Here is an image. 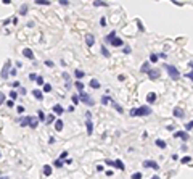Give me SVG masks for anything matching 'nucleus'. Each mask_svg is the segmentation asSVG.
Wrapping results in <instances>:
<instances>
[{
    "label": "nucleus",
    "mask_w": 193,
    "mask_h": 179,
    "mask_svg": "<svg viewBox=\"0 0 193 179\" xmlns=\"http://www.w3.org/2000/svg\"><path fill=\"white\" fill-rule=\"evenodd\" d=\"M151 115V110L148 107H140V108H132L131 116H148Z\"/></svg>",
    "instance_id": "obj_1"
},
{
    "label": "nucleus",
    "mask_w": 193,
    "mask_h": 179,
    "mask_svg": "<svg viewBox=\"0 0 193 179\" xmlns=\"http://www.w3.org/2000/svg\"><path fill=\"white\" fill-rule=\"evenodd\" d=\"M166 70H167V73H169V76L172 77V79H179V70L177 68H174V66H171V65H166Z\"/></svg>",
    "instance_id": "obj_2"
},
{
    "label": "nucleus",
    "mask_w": 193,
    "mask_h": 179,
    "mask_svg": "<svg viewBox=\"0 0 193 179\" xmlns=\"http://www.w3.org/2000/svg\"><path fill=\"white\" fill-rule=\"evenodd\" d=\"M79 98H81V100H82L84 103H85V105H93V98L90 97L89 94H85V92H84V91H81V95H79Z\"/></svg>",
    "instance_id": "obj_3"
},
{
    "label": "nucleus",
    "mask_w": 193,
    "mask_h": 179,
    "mask_svg": "<svg viewBox=\"0 0 193 179\" xmlns=\"http://www.w3.org/2000/svg\"><path fill=\"white\" fill-rule=\"evenodd\" d=\"M11 65H10V60H8L7 63L3 65V68H2V77H5V79H7L8 77V74H10V71H11Z\"/></svg>",
    "instance_id": "obj_4"
},
{
    "label": "nucleus",
    "mask_w": 193,
    "mask_h": 179,
    "mask_svg": "<svg viewBox=\"0 0 193 179\" xmlns=\"http://www.w3.org/2000/svg\"><path fill=\"white\" fill-rule=\"evenodd\" d=\"M143 166H145V168L158 169V163H156V162H151V160H146V162H143Z\"/></svg>",
    "instance_id": "obj_5"
},
{
    "label": "nucleus",
    "mask_w": 193,
    "mask_h": 179,
    "mask_svg": "<svg viewBox=\"0 0 193 179\" xmlns=\"http://www.w3.org/2000/svg\"><path fill=\"white\" fill-rule=\"evenodd\" d=\"M85 44H87L89 47H92L93 44H95V37H93L92 34H87V36H85Z\"/></svg>",
    "instance_id": "obj_6"
},
{
    "label": "nucleus",
    "mask_w": 193,
    "mask_h": 179,
    "mask_svg": "<svg viewBox=\"0 0 193 179\" xmlns=\"http://www.w3.org/2000/svg\"><path fill=\"white\" fill-rule=\"evenodd\" d=\"M23 55L26 56V58H29V60H34V53H32L31 49H24L23 50Z\"/></svg>",
    "instance_id": "obj_7"
},
{
    "label": "nucleus",
    "mask_w": 193,
    "mask_h": 179,
    "mask_svg": "<svg viewBox=\"0 0 193 179\" xmlns=\"http://www.w3.org/2000/svg\"><path fill=\"white\" fill-rule=\"evenodd\" d=\"M29 123H31V116H23V118H21V121H19V124L21 126H29Z\"/></svg>",
    "instance_id": "obj_8"
},
{
    "label": "nucleus",
    "mask_w": 193,
    "mask_h": 179,
    "mask_svg": "<svg viewBox=\"0 0 193 179\" xmlns=\"http://www.w3.org/2000/svg\"><path fill=\"white\" fill-rule=\"evenodd\" d=\"M148 77H151V79H158L159 77V70H150L148 71Z\"/></svg>",
    "instance_id": "obj_9"
},
{
    "label": "nucleus",
    "mask_w": 193,
    "mask_h": 179,
    "mask_svg": "<svg viewBox=\"0 0 193 179\" xmlns=\"http://www.w3.org/2000/svg\"><path fill=\"white\" fill-rule=\"evenodd\" d=\"M85 126H87V134H92V132H93V124H92V118H87V123H85Z\"/></svg>",
    "instance_id": "obj_10"
},
{
    "label": "nucleus",
    "mask_w": 193,
    "mask_h": 179,
    "mask_svg": "<svg viewBox=\"0 0 193 179\" xmlns=\"http://www.w3.org/2000/svg\"><path fill=\"white\" fill-rule=\"evenodd\" d=\"M111 45H113V47H121V45H122V39L114 37L113 40H111Z\"/></svg>",
    "instance_id": "obj_11"
},
{
    "label": "nucleus",
    "mask_w": 193,
    "mask_h": 179,
    "mask_svg": "<svg viewBox=\"0 0 193 179\" xmlns=\"http://www.w3.org/2000/svg\"><path fill=\"white\" fill-rule=\"evenodd\" d=\"M155 100H156V94H155V92H150V94L146 95V102H148V103H153Z\"/></svg>",
    "instance_id": "obj_12"
},
{
    "label": "nucleus",
    "mask_w": 193,
    "mask_h": 179,
    "mask_svg": "<svg viewBox=\"0 0 193 179\" xmlns=\"http://www.w3.org/2000/svg\"><path fill=\"white\" fill-rule=\"evenodd\" d=\"M174 137H180V139L187 141V139H188V134H187V132H182V131H179V132H176V134H174Z\"/></svg>",
    "instance_id": "obj_13"
},
{
    "label": "nucleus",
    "mask_w": 193,
    "mask_h": 179,
    "mask_svg": "<svg viewBox=\"0 0 193 179\" xmlns=\"http://www.w3.org/2000/svg\"><path fill=\"white\" fill-rule=\"evenodd\" d=\"M39 124V118H32L31 116V123H29V126H31V129H35Z\"/></svg>",
    "instance_id": "obj_14"
},
{
    "label": "nucleus",
    "mask_w": 193,
    "mask_h": 179,
    "mask_svg": "<svg viewBox=\"0 0 193 179\" xmlns=\"http://www.w3.org/2000/svg\"><path fill=\"white\" fill-rule=\"evenodd\" d=\"M174 116H177V118H182V116H183V110L179 108V107H177V108H174Z\"/></svg>",
    "instance_id": "obj_15"
},
{
    "label": "nucleus",
    "mask_w": 193,
    "mask_h": 179,
    "mask_svg": "<svg viewBox=\"0 0 193 179\" xmlns=\"http://www.w3.org/2000/svg\"><path fill=\"white\" fill-rule=\"evenodd\" d=\"M32 95H34V97L37 98V100H42V97H44L42 91H37V89H35V91H32Z\"/></svg>",
    "instance_id": "obj_16"
},
{
    "label": "nucleus",
    "mask_w": 193,
    "mask_h": 179,
    "mask_svg": "<svg viewBox=\"0 0 193 179\" xmlns=\"http://www.w3.org/2000/svg\"><path fill=\"white\" fill-rule=\"evenodd\" d=\"M140 71H142V73H148V71H150V63H148V61H145V63L142 65Z\"/></svg>",
    "instance_id": "obj_17"
},
{
    "label": "nucleus",
    "mask_w": 193,
    "mask_h": 179,
    "mask_svg": "<svg viewBox=\"0 0 193 179\" xmlns=\"http://www.w3.org/2000/svg\"><path fill=\"white\" fill-rule=\"evenodd\" d=\"M55 129L56 131H61L63 129V121H61V119H55Z\"/></svg>",
    "instance_id": "obj_18"
},
{
    "label": "nucleus",
    "mask_w": 193,
    "mask_h": 179,
    "mask_svg": "<svg viewBox=\"0 0 193 179\" xmlns=\"http://www.w3.org/2000/svg\"><path fill=\"white\" fill-rule=\"evenodd\" d=\"M53 113H56V115H61V113H63V107L60 105V103H58V105H55V107H53Z\"/></svg>",
    "instance_id": "obj_19"
},
{
    "label": "nucleus",
    "mask_w": 193,
    "mask_h": 179,
    "mask_svg": "<svg viewBox=\"0 0 193 179\" xmlns=\"http://www.w3.org/2000/svg\"><path fill=\"white\" fill-rule=\"evenodd\" d=\"M114 166H116L117 169H124V163L121 162V160H114Z\"/></svg>",
    "instance_id": "obj_20"
},
{
    "label": "nucleus",
    "mask_w": 193,
    "mask_h": 179,
    "mask_svg": "<svg viewBox=\"0 0 193 179\" xmlns=\"http://www.w3.org/2000/svg\"><path fill=\"white\" fill-rule=\"evenodd\" d=\"M90 87H92V89H98V87H100V82L96 81V79H92V81H90Z\"/></svg>",
    "instance_id": "obj_21"
},
{
    "label": "nucleus",
    "mask_w": 193,
    "mask_h": 179,
    "mask_svg": "<svg viewBox=\"0 0 193 179\" xmlns=\"http://www.w3.org/2000/svg\"><path fill=\"white\" fill-rule=\"evenodd\" d=\"M44 174H45V176H50V174H52V166L45 165V166H44Z\"/></svg>",
    "instance_id": "obj_22"
},
{
    "label": "nucleus",
    "mask_w": 193,
    "mask_h": 179,
    "mask_svg": "<svg viewBox=\"0 0 193 179\" xmlns=\"http://www.w3.org/2000/svg\"><path fill=\"white\" fill-rule=\"evenodd\" d=\"M45 123L50 124V123H55V115H48L47 118H45Z\"/></svg>",
    "instance_id": "obj_23"
},
{
    "label": "nucleus",
    "mask_w": 193,
    "mask_h": 179,
    "mask_svg": "<svg viewBox=\"0 0 193 179\" xmlns=\"http://www.w3.org/2000/svg\"><path fill=\"white\" fill-rule=\"evenodd\" d=\"M93 5H95V7H106V2H101V0H95V2H93Z\"/></svg>",
    "instance_id": "obj_24"
},
{
    "label": "nucleus",
    "mask_w": 193,
    "mask_h": 179,
    "mask_svg": "<svg viewBox=\"0 0 193 179\" xmlns=\"http://www.w3.org/2000/svg\"><path fill=\"white\" fill-rule=\"evenodd\" d=\"M74 76H76L77 79H82V77H84V73H82L81 70H76V71H74Z\"/></svg>",
    "instance_id": "obj_25"
},
{
    "label": "nucleus",
    "mask_w": 193,
    "mask_h": 179,
    "mask_svg": "<svg viewBox=\"0 0 193 179\" xmlns=\"http://www.w3.org/2000/svg\"><path fill=\"white\" fill-rule=\"evenodd\" d=\"M114 37H116V34H114V32H111V34H108L106 37H105V40H106V42H111Z\"/></svg>",
    "instance_id": "obj_26"
},
{
    "label": "nucleus",
    "mask_w": 193,
    "mask_h": 179,
    "mask_svg": "<svg viewBox=\"0 0 193 179\" xmlns=\"http://www.w3.org/2000/svg\"><path fill=\"white\" fill-rule=\"evenodd\" d=\"M156 145H158V147H161V148H164L166 147V142L161 141V139H158V141H156Z\"/></svg>",
    "instance_id": "obj_27"
},
{
    "label": "nucleus",
    "mask_w": 193,
    "mask_h": 179,
    "mask_svg": "<svg viewBox=\"0 0 193 179\" xmlns=\"http://www.w3.org/2000/svg\"><path fill=\"white\" fill-rule=\"evenodd\" d=\"M39 5H50V0H35Z\"/></svg>",
    "instance_id": "obj_28"
},
{
    "label": "nucleus",
    "mask_w": 193,
    "mask_h": 179,
    "mask_svg": "<svg viewBox=\"0 0 193 179\" xmlns=\"http://www.w3.org/2000/svg\"><path fill=\"white\" fill-rule=\"evenodd\" d=\"M150 61H151V63H156V61H158V55H155V53L150 55Z\"/></svg>",
    "instance_id": "obj_29"
},
{
    "label": "nucleus",
    "mask_w": 193,
    "mask_h": 179,
    "mask_svg": "<svg viewBox=\"0 0 193 179\" xmlns=\"http://www.w3.org/2000/svg\"><path fill=\"white\" fill-rule=\"evenodd\" d=\"M76 89H79V91H84V84L81 81H77L76 82Z\"/></svg>",
    "instance_id": "obj_30"
},
{
    "label": "nucleus",
    "mask_w": 193,
    "mask_h": 179,
    "mask_svg": "<svg viewBox=\"0 0 193 179\" xmlns=\"http://www.w3.org/2000/svg\"><path fill=\"white\" fill-rule=\"evenodd\" d=\"M26 11H28V5H23V7H21V10H19V13L21 15H26Z\"/></svg>",
    "instance_id": "obj_31"
},
{
    "label": "nucleus",
    "mask_w": 193,
    "mask_h": 179,
    "mask_svg": "<svg viewBox=\"0 0 193 179\" xmlns=\"http://www.w3.org/2000/svg\"><path fill=\"white\" fill-rule=\"evenodd\" d=\"M53 165H55L56 168H61V166H63V162H61V160H55V163H53Z\"/></svg>",
    "instance_id": "obj_32"
},
{
    "label": "nucleus",
    "mask_w": 193,
    "mask_h": 179,
    "mask_svg": "<svg viewBox=\"0 0 193 179\" xmlns=\"http://www.w3.org/2000/svg\"><path fill=\"white\" fill-rule=\"evenodd\" d=\"M111 103H113V107H114V108L117 110V111H119V113H122V107H119V105H117V103H114V102H111Z\"/></svg>",
    "instance_id": "obj_33"
},
{
    "label": "nucleus",
    "mask_w": 193,
    "mask_h": 179,
    "mask_svg": "<svg viewBox=\"0 0 193 179\" xmlns=\"http://www.w3.org/2000/svg\"><path fill=\"white\" fill-rule=\"evenodd\" d=\"M10 97H11V100H15V98L18 97V92H16V91H11V92H10Z\"/></svg>",
    "instance_id": "obj_34"
},
{
    "label": "nucleus",
    "mask_w": 193,
    "mask_h": 179,
    "mask_svg": "<svg viewBox=\"0 0 193 179\" xmlns=\"http://www.w3.org/2000/svg\"><path fill=\"white\" fill-rule=\"evenodd\" d=\"M132 179H142V173H134V174H132Z\"/></svg>",
    "instance_id": "obj_35"
},
{
    "label": "nucleus",
    "mask_w": 193,
    "mask_h": 179,
    "mask_svg": "<svg viewBox=\"0 0 193 179\" xmlns=\"http://www.w3.org/2000/svg\"><path fill=\"white\" fill-rule=\"evenodd\" d=\"M39 121H45V116H44V111H39Z\"/></svg>",
    "instance_id": "obj_36"
},
{
    "label": "nucleus",
    "mask_w": 193,
    "mask_h": 179,
    "mask_svg": "<svg viewBox=\"0 0 193 179\" xmlns=\"http://www.w3.org/2000/svg\"><path fill=\"white\" fill-rule=\"evenodd\" d=\"M101 53H103V56H110V53H108L106 47H101Z\"/></svg>",
    "instance_id": "obj_37"
},
{
    "label": "nucleus",
    "mask_w": 193,
    "mask_h": 179,
    "mask_svg": "<svg viewBox=\"0 0 193 179\" xmlns=\"http://www.w3.org/2000/svg\"><path fill=\"white\" fill-rule=\"evenodd\" d=\"M44 91L45 92H50V91H52V86H50V84H44Z\"/></svg>",
    "instance_id": "obj_38"
},
{
    "label": "nucleus",
    "mask_w": 193,
    "mask_h": 179,
    "mask_svg": "<svg viewBox=\"0 0 193 179\" xmlns=\"http://www.w3.org/2000/svg\"><path fill=\"white\" fill-rule=\"evenodd\" d=\"M35 81H37V84H45V82H44V77H42V76H37V79H35Z\"/></svg>",
    "instance_id": "obj_39"
},
{
    "label": "nucleus",
    "mask_w": 193,
    "mask_h": 179,
    "mask_svg": "<svg viewBox=\"0 0 193 179\" xmlns=\"http://www.w3.org/2000/svg\"><path fill=\"white\" fill-rule=\"evenodd\" d=\"M68 158V152H63L61 155H60V160H66Z\"/></svg>",
    "instance_id": "obj_40"
},
{
    "label": "nucleus",
    "mask_w": 193,
    "mask_h": 179,
    "mask_svg": "<svg viewBox=\"0 0 193 179\" xmlns=\"http://www.w3.org/2000/svg\"><path fill=\"white\" fill-rule=\"evenodd\" d=\"M3 102H5V94L3 92H0V105H2Z\"/></svg>",
    "instance_id": "obj_41"
},
{
    "label": "nucleus",
    "mask_w": 193,
    "mask_h": 179,
    "mask_svg": "<svg viewBox=\"0 0 193 179\" xmlns=\"http://www.w3.org/2000/svg\"><path fill=\"white\" fill-rule=\"evenodd\" d=\"M29 79H31V81H35V79H37V74L31 73V74H29Z\"/></svg>",
    "instance_id": "obj_42"
},
{
    "label": "nucleus",
    "mask_w": 193,
    "mask_h": 179,
    "mask_svg": "<svg viewBox=\"0 0 193 179\" xmlns=\"http://www.w3.org/2000/svg\"><path fill=\"white\" fill-rule=\"evenodd\" d=\"M79 100H81V98L77 97V95H74V97H72V102H74V103H79Z\"/></svg>",
    "instance_id": "obj_43"
},
{
    "label": "nucleus",
    "mask_w": 193,
    "mask_h": 179,
    "mask_svg": "<svg viewBox=\"0 0 193 179\" xmlns=\"http://www.w3.org/2000/svg\"><path fill=\"white\" fill-rule=\"evenodd\" d=\"M182 163H190V157H183L182 158Z\"/></svg>",
    "instance_id": "obj_44"
},
{
    "label": "nucleus",
    "mask_w": 193,
    "mask_h": 179,
    "mask_svg": "<svg viewBox=\"0 0 193 179\" xmlns=\"http://www.w3.org/2000/svg\"><path fill=\"white\" fill-rule=\"evenodd\" d=\"M45 65H47L48 68H52V66H53V61H50V60H47V61H45Z\"/></svg>",
    "instance_id": "obj_45"
},
{
    "label": "nucleus",
    "mask_w": 193,
    "mask_h": 179,
    "mask_svg": "<svg viewBox=\"0 0 193 179\" xmlns=\"http://www.w3.org/2000/svg\"><path fill=\"white\" fill-rule=\"evenodd\" d=\"M192 127H193V121H190V123L185 126V129H192Z\"/></svg>",
    "instance_id": "obj_46"
},
{
    "label": "nucleus",
    "mask_w": 193,
    "mask_h": 179,
    "mask_svg": "<svg viewBox=\"0 0 193 179\" xmlns=\"http://www.w3.org/2000/svg\"><path fill=\"white\" fill-rule=\"evenodd\" d=\"M101 103H108V97L105 95V97H101Z\"/></svg>",
    "instance_id": "obj_47"
},
{
    "label": "nucleus",
    "mask_w": 193,
    "mask_h": 179,
    "mask_svg": "<svg viewBox=\"0 0 193 179\" xmlns=\"http://www.w3.org/2000/svg\"><path fill=\"white\" fill-rule=\"evenodd\" d=\"M7 105H8V107H10V108H11V107H13V105H15V102H13V100H8V102H7Z\"/></svg>",
    "instance_id": "obj_48"
},
{
    "label": "nucleus",
    "mask_w": 193,
    "mask_h": 179,
    "mask_svg": "<svg viewBox=\"0 0 193 179\" xmlns=\"http://www.w3.org/2000/svg\"><path fill=\"white\" fill-rule=\"evenodd\" d=\"M16 110H18V113H23V111H24V107H21V105H19Z\"/></svg>",
    "instance_id": "obj_49"
},
{
    "label": "nucleus",
    "mask_w": 193,
    "mask_h": 179,
    "mask_svg": "<svg viewBox=\"0 0 193 179\" xmlns=\"http://www.w3.org/2000/svg\"><path fill=\"white\" fill-rule=\"evenodd\" d=\"M187 77H190V81L193 82V71H192V73H188V74H187Z\"/></svg>",
    "instance_id": "obj_50"
},
{
    "label": "nucleus",
    "mask_w": 193,
    "mask_h": 179,
    "mask_svg": "<svg viewBox=\"0 0 193 179\" xmlns=\"http://www.w3.org/2000/svg\"><path fill=\"white\" fill-rule=\"evenodd\" d=\"M100 24H101V26L106 24V20H105V18H101V20H100Z\"/></svg>",
    "instance_id": "obj_51"
},
{
    "label": "nucleus",
    "mask_w": 193,
    "mask_h": 179,
    "mask_svg": "<svg viewBox=\"0 0 193 179\" xmlns=\"http://www.w3.org/2000/svg\"><path fill=\"white\" fill-rule=\"evenodd\" d=\"M2 2H3L5 5H8V3H10V2H11V0H2Z\"/></svg>",
    "instance_id": "obj_52"
},
{
    "label": "nucleus",
    "mask_w": 193,
    "mask_h": 179,
    "mask_svg": "<svg viewBox=\"0 0 193 179\" xmlns=\"http://www.w3.org/2000/svg\"><path fill=\"white\" fill-rule=\"evenodd\" d=\"M151 179H159V178H158V176H153V178H151Z\"/></svg>",
    "instance_id": "obj_53"
},
{
    "label": "nucleus",
    "mask_w": 193,
    "mask_h": 179,
    "mask_svg": "<svg viewBox=\"0 0 193 179\" xmlns=\"http://www.w3.org/2000/svg\"><path fill=\"white\" fill-rule=\"evenodd\" d=\"M190 66H192V68H193V61H192V63H190Z\"/></svg>",
    "instance_id": "obj_54"
},
{
    "label": "nucleus",
    "mask_w": 193,
    "mask_h": 179,
    "mask_svg": "<svg viewBox=\"0 0 193 179\" xmlns=\"http://www.w3.org/2000/svg\"><path fill=\"white\" fill-rule=\"evenodd\" d=\"M2 179H7V178H2Z\"/></svg>",
    "instance_id": "obj_55"
},
{
    "label": "nucleus",
    "mask_w": 193,
    "mask_h": 179,
    "mask_svg": "<svg viewBox=\"0 0 193 179\" xmlns=\"http://www.w3.org/2000/svg\"><path fill=\"white\" fill-rule=\"evenodd\" d=\"M0 157H2V155H0Z\"/></svg>",
    "instance_id": "obj_56"
}]
</instances>
